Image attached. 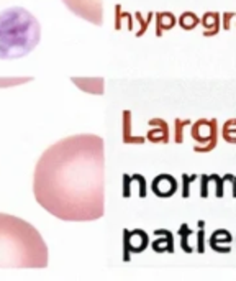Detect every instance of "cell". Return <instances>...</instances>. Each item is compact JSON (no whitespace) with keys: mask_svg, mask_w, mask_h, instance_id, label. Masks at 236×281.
I'll return each instance as SVG.
<instances>
[{"mask_svg":"<svg viewBox=\"0 0 236 281\" xmlns=\"http://www.w3.org/2000/svg\"><path fill=\"white\" fill-rule=\"evenodd\" d=\"M33 194L48 214L69 222L104 216V142L97 135H72L39 156Z\"/></svg>","mask_w":236,"mask_h":281,"instance_id":"cell-1","label":"cell"},{"mask_svg":"<svg viewBox=\"0 0 236 281\" xmlns=\"http://www.w3.org/2000/svg\"><path fill=\"white\" fill-rule=\"evenodd\" d=\"M48 245L23 219L0 212V268H46Z\"/></svg>","mask_w":236,"mask_h":281,"instance_id":"cell-2","label":"cell"},{"mask_svg":"<svg viewBox=\"0 0 236 281\" xmlns=\"http://www.w3.org/2000/svg\"><path fill=\"white\" fill-rule=\"evenodd\" d=\"M41 40V25L23 7L0 12V59H20L35 49Z\"/></svg>","mask_w":236,"mask_h":281,"instance_id":"cell-3","label":"cell"},{"mask_svg":"<svg viewBox=\"0 0 236 281\" xmlns=\"http://www.w3.org/2000/svg\"><path fill=\"white\" fill-rule=\"evenodd\" d=\"M63 3L72 13L81 18L91 21L94 25H100L104 18L102 0H63Z\"/></svg>","mask_w":236,"mask_h":281,"instance_id":"cell-4","label":"cell"},{"mask_svg":"<svg viewBox=\"0 0 236 281\" xmlns=\"http://www.w3.org/2000/svg\"><path fill=\"white\" fill-rule=\"evenodd\" d=\"M153 189H154V193L159 194V196L174 194V191H176V181L164 174V176H161L159 179H156L154 184H153Z\"/></svg>","mask_w":236,"mask_h":281,"instance_id":"cell-5","label":"cell"},{"mask_svg":"<svg viewBox=\"0 0 236 281\" xmlns=\"http://www.w3.org/2000/svg\"><path fill=\"white\" fill-rule=\"evenodd\" d=\"M204 25L205 28L209 30L210 28V31H205V35H215L217 30H218V15L217 13H205L204 16Z\"/></svg>","mask_w":236,"mask_h":281,"instance_id":"cell-6","label":"cell"},{"mask_svg":"<svg viewBox=\"0 0 236 281\" xmlns=\"http://www.w3.org/2000/svg\"><path fill=\"white\" fill-rule=\"evenodd\" d=\"M197 23H199V18L194 15V13H184L181 16V26L182 28H187V30H190V28H194Z\"/></svg>","mask_w":236,"mask_h":281,"instance_id":"cell-7","label":"cell"},{"mask_svg":"<svg viewBox=\"0 0 236 281\" xmlns=\"http://www.w3.org/2000/svg\"><path fill=\"white\" fill-rule=\"evenodd\" d=\"M181 234H182V249L185 252H192V249H190V247L187 245V235L190 234V230L187 229V226H182L181 227Z\"/></svg>","mask_w":236,"mask_h":281,"instance_id":"cell-8","label":"cell"},{"mask_svg":"<svg viewBox=\"0 0 236 281\" xmlns=\"http://www.w3.org/2000/svg\"><path fill=\"white\" fill-rule=\"evenodd\" d=\"M215 181H217V196L218 198H222L223 196V179L215 174Z\"/></svg>","mask_w":236,"mask_h":281,"instance_id":"cell-9","label":"cell"},{"mask_svg":"<svg viewBox=\"0 0 236 281\" xmlns=\"http://www.w3.org/2000/svg\"><path fill=\"white\" fill-rule=\"evenodd\" d=\"M212 179V176H204L202 178V198H207V183Z\"/></svg>","mask_w":236,"mask_h":281,"instance_id":"cell-10","label":"cell"},{"mask_svg":"<svg viewBox=\"0 0 236 281\" xmlns=\"http://www.w3.org/2000/svg\"><path fill=\"white\" fill-rule=\"evenodd\" d=\"M192 179H197V176H192V178L184 176V196H189V183L192 181Z\"/></svg>","mask_w":236,"mask_h":281,"instance_id":"cell-11","label":"cell"},{"mask_svg":"<svg viewBox=\"0 0 236 281\" xmlns=\"http://www.w3.org/2000/svg\"><path fill=\"white\" fill-rule=\"evenodd\" d=\"M223 179H227V181H232L233 183V198H236V178L233 176V174H227Z\"/></svg>","mask_w":236,"mask_h":281,"instance_id":"cell-12","label":"cell"},{"mask_svg":"<svg viewBox=\"0 0 236 281\" xmlns=\"http://www.w3.org/2000/svg\"><path fill=\"white\" fill-rule=\"evenodd\" d=\"M199 252L200 254L204 252V230H200L199 232Z\"/></svg>","mask_w":236,"mask_h":281,"instance_id":"cell-13","label":"cell"}]
</instances>
